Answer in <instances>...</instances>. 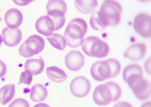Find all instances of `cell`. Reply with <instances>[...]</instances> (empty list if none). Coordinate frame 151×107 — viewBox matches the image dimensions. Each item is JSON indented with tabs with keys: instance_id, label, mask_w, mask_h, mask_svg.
<instances>
[{
	"instance_id": "obj_1",
	"label": "cell",
	"mask_w": 151,
	"mask_h": 107,
	"mask_svg": "<svg viewBox=\"0 0 151 107\" xmlns=\"http://www.w3.org/2000/svg\"><path fill=\"white\" fill-rule=\"evenodd\" d=\"M122 7L117 1H104L100 9L91 16L89 22L91 27L98 31L103 30L107 26H115L120 22Z\"/></svg>"
},
{
	"instance_id": "obj_2",
	"label": "cell",
	"mask_w": 151,
	"mask_h": 107,
	"mask_svg": "<svg viewBox=\"0 0 151 107\" xmlns=\"http://www.w3.org/2000/svg\"><path fill=\"white\" fill-rule=\"evenodd\" d=\"M121 69V64L117 60L110 58L94 63L91 67L90 73L94 80L101 82L116 77Z\"/></svg>"
},
{
	"instance_id": "obj_3",
	"label": "cell",
	"mask_w": 151,
	"mask_h": 107,
	"mask_svg": "<svg viewBox=\"0 0 151 107\" xmlns=\"http://www.w3.org/2000/svg\"><path fill=\"white\" fill-rule=\"evenodd\" d=\"M122 95V90L117 83L109 82L98 85L93 95L94 102L99 106H106L118 100Z\"/></svg>"
},
{
	"instance_id": "obj_4",
	"label": "cell",
	"mask_w": 151,
	"mask_h": 107,
	"mask_svg": "<svg viewBox=\"0 0 151 107\" xmlns=\"http://www.w3.org/2000/svg\"><path fill=\"white\" fill-rule=\"evenodd\" d=\"M86 21L80 18L71 20L68 24L64 33L68 46L72 48L78 47L81 45L84 37L87 30Z\"/></svg>"
},
{
	"instance_id": "obj_5",
	"label": "cell",
	"mask_w": 151,
	"mask_h": 107,
	"mask_svg": "<svg viewBox=\"0 0 151 107\" xmlns=\"http://www.w3.org/2000/svg\"><path fill=\"white\" fill-rule=\"evenodd\" d=\"M81 48L87 55L96 58H103L106 56L109 51L108 45L99 38L89 36L84 39Z\"/></svg>"
},
{
	"instance_id": "obj_6",
	"label": "cell",
	"mask_w": 151,
	"mask_h": 107,
	"mask_svg": "<svg viewBox=\"0 0 151 107\" xmlns=\"http://www.w3.org/2000/svg\"><path fill=\"white\" fill-rule=\"evenodd\" d=\"M65 22V16L60 18H55L47 15L42 16L37 20L35 27L39 33L48 37L53 31L60 29L63 26Z\"/></svg>"
},
{
	"instance_id": "obj_7",
	"label": "cell",
	"mask_w": 151,
	"mask_h": 107,
	"mask_svg": "<svg viewBox=\"0 0 151 107\" xmlns=\"http://www.w3.org/2000/svg\"><path fill=\"white\" fill-rule=\"evenodd\" d=\"M45 41L37 35L29 37L20 46L18 50L20 55L24 58H29L40 53L44 49Z\"/></svg>"
},
{
	"instance_id": "obj_8",
	"label": "cell",
	"mask_w": 151,
	"mask_h": 107,
	"mask_svg": "<svg viewBox=\"0 0 151 107\" xmlns=\"http://www.w3.org/2000/svg\"><path fill=\"white\" fill-rule=\"evenodd\" d=\"M151 16L146 12H141L135 17L134 21V28L136 32L145 38L151 37Z\"/></svg>"
},
{
	"instance_id": "obj_9",
	"label": "cell",
	"mask_w": 151,
	"mask_h": 107,
	"mask_svg": "<svg viewBox=\"0 0 151 107\" xmlns=\"http://www.w3.org/2000/svg\"><path fill=\"white\" fill-rule=\"evenodd\" d=\"M90 83L86 77L78 76L71 81L70 88L72 94L75 96L83 97L87 95L90 91Z\"/></svg>"
},
{
	"instance_id": "obj_10",
	"label": "cell",
	"mask_w": 151,
	"mask_h": 107,
	"mask_svg": "<svg viewBox=\"0 0 151 107\" xmlns=\"http://www.w3.org/2000/svg\"><path fill=\"white\" fill-rule=\"evenodd\" d=\"M143 72L142 67L137 64H131L124 69L122 77L124 81L130 88L138 81L143 79Z\"/></svg>"
},
{
	"instance_id": "obj_11",
	"label": "cell",
	"mask_w": 151,
	"mask_h": 107,
	"mask_svg": "<svg viewBox=\"0 0 151 107\" xmlns=\"http://www.w3.org/2000/svg\"><path fill=\"white\" fill-rule=\"evenodd\" d=\"M134 95L139 100H144L148 99L151 94V84L144 78L135 83L130 88Z\"/></svg>"
},
{
	"instance_id": "obj_12",
	"label": "cell",
	"mask_w": 151,
	"mask_h": 107,
	"mask_svg": "<svg viewBox=\"0 0 151 107\" xmlns=\"http://www.w3.org/2000/svg\"><path fill=\"white\" fill-rule=\"evenodd\" d=\"M84 63V56L79 51H70L65 56V65L70 71H76L78 70L83 67Z\"/></svg>"
},
{
	"instance_id": "obj_13",
	"label": "cell",
	"mask_w": 151,
	"mask_h": 107,
	"mask_svg": "<svg viewBox=\"0 0 151 107\" xmlns=\"http://www.w3.org/2000/svg\"><path fill=\"white\" fill-rule=\"evenodd\" d=\"M2 41L6 46L10 47L18 45L22 40V35L19 28L11 29L6 27L2 31Z\"/></svg>"
},
{
	"instance_id": "obj_14",
	"label": "cell",
	"mask_w": 151,
	"mask_h": 107,
	"mask_svg": "<svg viewBox=\"0 0 151 107\" xmlns=\"http://www.w3.org/2000/svg\"><path fill=\"white\" fill-rule=\"evenodd\" d=\"M147 46L144 43H139L129 47L123 54L124 56L133 61H138L145 56Z\"/></svg>"
},
{
	"instance_id": "obj_15",
	"label": "cell",
	"mask_w": 151,
	"mask_h": 107,
	"mask_svg": "<svg viewBox=\"0 0 151 107\" xmlns=\"http://www.w3.org/2000/svg\"><path fill=\"white\" fill-rule=\"evenodd\" d=\"M67 5L63 0H49L46 5L47 15L55 18L64 16Z\"/></svg>"
},
{
	"instance_id": "obj_16",
	"label": "cell",
	"mask_w": 151,
	"mask_h": 107,
	"mask_svg": "<svg viewBox=\"0 0 151 107\" xmlns=\"http://www.w3.org/2000/svg\"><path fill=\"white\" fill-rule=\"evenodd\" d=\"M23 15L18 9L12 8L8 10L4 17V20L7 27L15 29L21 24L23 21Z\"/></svg>"
},
{
	"instance_id": "obj_17",
	"label": "cell",
	"mask_w": 151,
	"mask_h": 107,
	"mask_svg": "<svg viewBox=\"0 0 151 107\" xmlns=\"http://www.w3.org/2000/svg\"><path fill=\"white\" fill-rule=\"evenodd\" d=\"M45 62L42 58L39 56V59H29L26 61L24 66L25 70L32 75L40 74L43 71L45 67Z\"/></svg>"
},
{
	"instance_id": "obj_18",
	"label": "cell",
	"mask_w": 151,
	"mask_h": 107,
	"mask_svg": "<svg viewBox=\"0 0 151 107\" xmlns=\"http://www.w3.org/2000/svg\"><path fill=\"white\" fill-rule=\"evenodd\" d=\"M48 95L46 87L41 84H36L31 87L30 98L34 102H38L45 100Z\"/></svg>"
},
{
	"instance_id": "obj_19",
	"label": "cell",
	"mask_w": 151,
	"mask_h": 107,
	"mask_svg": "<svg viewBox=\"0 0 151 107\" xmlns=\"http://www.w3.org/2000/svg\"><path fill=\"white\" fill-rule=\"evenodd\" d=\"M75 6L78 11L85 14L93 13L98 5L97 0H75Z\"/></svg>"
},
{
	"instance_id": "obj_20",
	"label": "cell",
	"mask_w": 151,
	"mask_h": 107,
	"mask_svg": "<svg viewBox=\"0 0 151 107\" xmlns=\"http://www.w3.org/2000/svg\"><path fill=\"white\" fill-rule=\"evenodd\" d=\"M46 72L48 78L54 82H61L67 78V76L65 72L57 67L52 66L47 67Z\"/></svg>"
},
{
	"instance_id": "obj_21",
	"label": "cell",
	"mask_w": 151,
	"mask_h": 107,
	"mask_svg": "<svg viewBox=\"0 0 151 107\" xmlns=\"http://www.w3.org/2000/svg\"><path fill=\"white\" fill-rule=\"evenodd\" d=\"M15 92V85L12 84L4 86L0 89V103L4 105L14 98Z\"/></svg>"
},
{
	"instance_id": "obj_22",
	"label": "cell",
	"mask_w": 151,
	"mask_h": 107,
	"mask_svg": "<svg viewBox=\"0 0 151 107\" xmlns=\"http://www.w3.org/2000/svg\"><path fill=\"white\" fill-rule=\"evenodd\" d=\"M47 39L52 46L61 51L65 48L66 42L65 38L61 35L55 33H52Z\"/></svg>"
},
{
	"instance_id": "obj_23",
	"label": "cell",
	"mask_w": 151,
	"mask_h": 107,
	"mask_svg": "<svg viewBox=\"0 0 151 107\" xmlns=\"http://www.w3.org/2000/svg\"><path fill=\"white\" fill-rule=\"evenodd\" d=\"M32 79V75L28 72L25 70L21 72L18 84L20 85L24 83L29 85L31 83Z\"/></svg>"
},
{
	"instance_id": "obj_24",
	"label": "cell",
	"mask_w": 151,
	"mask_h": 107,
	"mask_svg": "<svg viewBox=\"0 0 151 107\" xmlns=\"http://www.w3.org/2000/svg\"><path fill=\"white\" fill-rule=\"evenodd\" d=\"M8 107H30V105L26 100L22 98H18L12 102Z\"/></svg>"
},
{
	"instance_id": "obj_25",
	"label": "cell",
	"mask_w": 151,
	"mask_h": 107,
	"mask_svg": "<svg viewBox=\"0 0 151 107\" xmlns=\"http://www.w3.org/2000/svg\"><path fill=\"white\" fill-rule=\"evenodd\" d=\"M7 67L5 63L0 60V78L4 76L6 72Z\"/></svg>"
},
{
	"instance_id": "obj_26",
	"label": "cell",
	"mask_w": 151,
	"mask_h": 107,
	"mask_svg": "<svg viewBox=\"0 0 151 107\" xmlns=\"http://www.w3.org/2000/svg\"><path fill=\"white\" fill-rule=\"evenodd\" d=\"M113 107H133L130 103L125 102H119L114 105Z\"/></svg>"
},
{
	"instance_id": "obj_27",
	"label": "cell",
	"mask_w": 151,
	"mask_h": 107,
	"mask_svg": "<svg viewBox=\"0 0 151 107\" xmlns=\"http://www.w3.org/2000/svg\"><path fill=\"white\" fill-rule=\"evenodd\" d=\"M32 1L33 0H13L16 4L20 6L26 5Z\"/></svg>"
},
{
	"instance_id": "obj_28",
	"label": "cell",
	"mask_w": 151,
	"mask_h": 107,
	"mask_svg": "<svg viewBox=\"0 0 151 107\" xmlns=\"http://www.w3.org/2000/svg\"><path fill=\"white\" fill-rule=\"evenodd\" d=\"M149 60L148 59L145 62V68L146 71L149 74H150V68L149 67V66H150V63L149 64Z\"/></svg>"
},
{
	"instance_id": "obj_29",
	"label": "cell",
	"mask_w": 151,
	"mask_h": 107,
	"mask_svg": "<svg viewBox=\"0 0 151 107\" xmlns=\"http://www.w3.org/2000/svg\"><path fill=\"white\" fill-rule=\"evenodd\" d=\"M33 107H50L48 104L45 103H39L35 105Z\"/></svg>"
},
{
	"instance_id": "obj_30",
	"label": "cell",
	"mask_w": 151,
	"mask_h": 107,
	"mask_svg": "<svg viewBox=\"0 0 151 107\" xmlns=\"http://www.w3.org/2000/svg\"><path fill=\"white\" fill-rule=\"evenodd\" d=\"M141 107H151V102H148L143 104Z\"/></svg>"
},
{
	"instance_id": "obj_31",
	"label": "cell",
	"mask_w": 151,
	"mask_h": 107,
	"mask_svg": "<svg viewBox=\"0 0 151 107\" xmlns=\"http://www.w3.org/2000/svg\"><path fill=\"white\" fill-rule=\"evenodd\" d=\"M2 37H1V35L0 34V48L2 44Z\"/></svg>"
},
{
	"instance_id": "obj_32",
	"label": "cell",
	"mask_w": 151,
	"mask_h": 107,
	"mask_svg": "<svg viewBox=\"0 0 151 107\" xmlns=\"http://www.w3.org/2000/svg\"><path fill=\"white\" fill-rule=\"evenodd\" d=\"M0 10H1V9H0ZM2 20V19L0 17V22Z\"/></svg>"
}]
</instances>
